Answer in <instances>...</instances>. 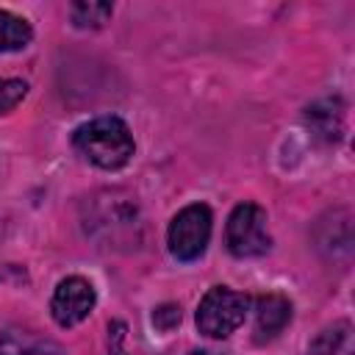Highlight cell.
<instances>
[{
  "label": "cell",
  "instance_id": "obj_13",
  "mask_svg": "<svg viewBox=\"0 0 355 355\" xmlns=\"http://www.w3.org/2000/svg\"><path fill=\"white\" fill-rule=\"evenodd\" d=\"M28 94V83L19 78H0V114L14 111Z\"/></svg>",
  "mask_w": 355,
  "mask_h": 355
},
{
  "label": "cell",
  "instance_id": "obj_8",
  "mask_svg": "<svg viewBox=\"0 0 355 355\" xmlns=\"http://www.w3.org/2000/svg\"><path fill=\"white\" fill-rule=\"evenodd\" d=\"M305 125L322 144H338L344 136V103L338 97H322L305 108Z\"/></svg>",
  "mask_w": 355,
  "mask_h": 355
},
{
  "label": "cell",
  "instance_id": "obj_10",
  "mask_svg": "<svg viewBox=\"0 0 355 355\" xmlns=\"http://www.w3.org/2000/svg\"><path fill=\"white\" fill-rule=\"evenodd\" d=\"M0 355H64L53 341L36 338L25 330H3L0 333Z\"/></svg>",
  "mask_w": 355,
  "mask_h": 355
},
{
  "label": "cell",
  "instance_id": "obj_2",
  "mask_svg": "<svg viewBox=\"0 0 355 355\" xmlns=\"http://www.w3.org/2000/svg\"><path fill=\"white\" fill-rule=\"evenodd\" d=\"M72 147L89 164H94L105 172H114V169H122L133 158L136 141H133L128 122L108 114V116H94V119L78 125L72 133Z\"/></svg>",
  "mask_w": 355,
  "mask_h": 355
},
{
  "label": "cell",
  "instance_id": "obj_16",
  "mask_svg": "<svg viewBox=\"0 0 355 355\" xmlns=\"http://www.w3.org/2000/svg\"><path fill=\"white\" fill-rule=\"evenodd\" d=\"M191 355H222V352H214V349H194Z\"/></svg>",
  "mask_w": 355,
  "mask_h": 355
},
{
  "label": "cell",
  "instance_id": "obj_4",
  "mask_svg": "<svg viewBox=\"0 0 355 355\" xmlns=\"http://www.w3.org/2000/svg\"><path fill=\"white\" fill-rule=\"evenodd\" d=\"M211 222H214V216L205 202H191V205L180 208L172 216L169 230H166L169 252L183 263L202 258V252L208 250V241H211Z\"/></svg>",
  "mask_w": 355,
  "mask_h": 355
},
{
  "label": "cell",
  "instance_id": "obj_9",
  "mask_svg": "<svg viewBox=\"0 0 355 355\" xmlns=\"http://www.w3.org/2000/svg\"><path fill=\"white\" fill-rule=\"evenodd\" d=\"M308 355H355V341H352V324L349 322H336L324 327L308 347Z\"/></svg>",
  "mask_w": 355,
  "mask_h": 355
},
{
  "label": "cell",
  "instance_id": "obj_15",
  "mask_svg": "<svg viewBox=\"0 0 355 355\" xmlns=\"http://www.w3.org/2000/svg\"><path fill=\"white\" fill-rule=\"evenodd\" d=\"M122 341H125V324H122V322H114V324L108 327V344H111L108 355H128V352L122 349Z\"/></svg>",
  "mask_w": 355,
  "mask_h": 355
},
{
  "label": "cell",
  "instance_id": "obj_6",
  "mask_svg": "<svg viewBox=\"0 0 355 355\" xmlns=\"http://www.w3.org/2000/svg\"><path fill=\"white\" fill-rule=\"evenodd\" d=\"M94 305H97L94 286L80 275H69L55 286L50 297V316L58 327H75L94 311Z\"/></svg>",
  "mask_w": 355,
  "mask_h": 355
},
{
  "label": "cell",
  "instance_id": "obj_3",
  "mask_svg": "<svg viewBox=\"0 0 355 355\" xmlns=\"http://www.w3.org/2000/svg\"><path fill=\"white\" fill-rule=\"evenodd\" d=\"M250 297L241 291H233L227 286H214L205 291V297L197 305L194 322L197 330L208 338H227L230 333H236L250 311Z\"/></svg>",
  "mask_w": 355,
  "mask_h": 355
},
{
  "label": "cell",
  "instance_id": "obj_11",
  "mask_svg": "<svg viewBox=\"0 0 355 355\" xmlns=\"http://www.w3.org/2000/svg\"><path fill=\"white\" fill-rule=\"evenodd\" d=\"M31 39H33V28L28 25V19L0 8V53L25 50Z\"/></svg>",
  "mask_w": 355,
  "mask_h": 355
},
{
  "label": "cell",
  "instance_id": "obj_7",
  "mask_svg": "<svg viewBox=\"0 0 355 355\" xmlns=\"http://www.w3.org/2000/svg\"><path fill=\"white\" fill-rule=\"evenodd\" d=\"M291 322V300L277 294V291H269V294H261L255 297V341L258 344H266V341H275Z\"/></svg>",
  "mask_w": 355,
  "mask_h": 355
},
{
  "label": "cell",
  "instance_id": "obj_14",
  "mask_svg": "<svg viewBox=\"0 0 355 355\" xmlns=\"http://www.w3.org/2000/svg\"><path fill=\"white\" fill-rule=\"evenodd\" d=\"M180 305H175V302H164V305H158L155 311H153V324L161 330V333H169V330H175L178 324H180Z\"/></svg>",
  "mask_w": 355,
  "mask_h": 355
},
{
  "label": "cell",
  "instance_id": "obj_5",
  "mask_svg": "<svg viewBox=\"0 0 355 355\" xmlns=\"http://www.w3.org/2000/svg\"><path fill=\"white\" fill-rule=\"evenodd\" d=\"M225 244L236 258H261L272 247V236L266 230V211L258 202H239L225 227Z\"/></svg>",
  "mask_w": 355,
  "mask_h": 355
},
{
  "label": "cell",
  "instance_id": "obj_1",
  "mask_svg": "<svg viewBox=\"0 0 355 355\" xmlns=\"http://www.w3.org/2000/svg\"><path fill=\"white\" fill-rule=\"evenodd\" d=\"M86 233L94 236L105 247H136L141 241L139 227H141V214L136 205V197L119 191V189H105L97 191L86 202Z\"/></svg>",
  "mask_w": 355,
  "mask_h": 355
},
{
  "label": "cell",
  "instance_id": "obj_12",
  "mask_svg": "<svg viewBox=\"0 0 355 355\" xmlns=\"http://www.w3.org/2000/svg\"><path fill=\"white\" fill-rule=\"evenodd\" d=\"M111 14H114V6L111 3H94V0H89V3H72L69 6V19H72V25L75 28H89V31H94V28H103L108 19H111Z\"/></svg>",
  "mask_w": 355,
  "mask_h": 355
}]
</instances>
